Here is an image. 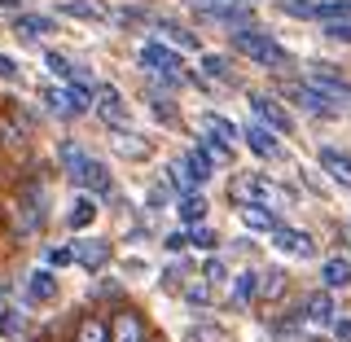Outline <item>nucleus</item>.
<instances>
[{
  "label": "nucleus",
  "mask_w": 351,
  "mask_h": 342,
  "mask_svg": "<svg viewBox=\"0 0 351 342\" xmlns=\"http://www.w3.org/2000/svg\"><path fill=\"white\" fill-rule=\"evenodd\" d=\"M250 110H255V119L268 132H277V136H290L294 132V119L281 110V101L277 97H268V93H250Z\"/></svg>",
  "instance_id": "4"
},
{
  "label": "nucleus",
  "mask_w": 351,
  "mask_h": 342,
  "mask_svg": "<svg viewBox=\"0 0 351 342\" xmlns=\"http://www.w3.org/2000/svg\"><path fill=\"white\" fill-rule=\"evenodd\" d=\"M93 215H97V202H93V197H80L66 219H71V228H88V224H93Z\"/></svg>",
  "instance_id": "31"
},
{
  "label": "nucleus",
  "mask_w": 351,
  "mask_h": 342,
  "mask_svg": "<svg viewBox=\"0 0 351 342\" xmlns=\"http://www.w3.org/2000/svg\"><path fill=\"white\" fill-rule=\"evenodd\" d=\"M114 154H123V158H132V162H141V158H149V141H141L136 132L119 127V132H114Z\"/></svg>",
  "instance_id": "23"
},
{
  "label": "nucleus",
  "mask_w": 351,
  "mask_h": 342,
  "mask_svg": "<svg viewBox=\"0 0 351 342\" xmlns=\"http://www.w3.org/2000/svg\"><path fill=\"white\" fill-rule=\"evenodd\" d=\"M44 101H49V110L58 119H80V114H88V101L80 93H71V88H49L44 93Z\"/></svg>",
  "instance_id": "10"
},
{
  "label": "nucleus",
  "mask_w": 351,
  "mask_h": 342,
  "mask_svg": "<svg viewBox=\"0 0 351 342\" xmlns=\"http://www.w3.org/2000/svg\"><path fill=\"white\" fill-rule=\"evenodd\" d=\"M237 5H246V0H237Z\"/></svg>",
  "instance_id": "46"
},
{
  "label": "nucleus",
  "mask_w": 351,
  "mask_h": 342,
  "mask_svg": "<svg viewBox=\"0 0 351 342\" xmlns=\"http://www.w3.org/2000/svg\"><path fill=\"white\" fill-rule=\"evenodd\" d=\"M154 114H158V119H167V123H171V119H176V106H171V101H154Z\"/></svg>",
  "instance_id": "43"
},
{
  "label": "nucleus",
  "mask_w": 351,
  "mask_h": 342,
  "mask_svg": "<svg viewBox=\"0 0 351 342\" xmlns=\"http://www.w3.org/2000/svg\"><path fill=\"white\" fill-rule=\"evenodd\" d=\"M93 110L97 119L110 127V132H119V127H128V101H123V93L119 88H110V84H97V93H93Z\"/></svg>",
  "instance_id": "3"
},
{
  "label": "nucleus",
  "mask_w": 351,
  "mask_h": 342,
  "mask_svg": "<svg viewBox=\"0 0 351 342\" xmlns=\"http://www.w3.org/2000/svg\"><path fill=\"white\" fill-rule=\"evenodd\" d=\"M202 132H211V136H219L224 145H233V141L241 136V127H237V123H228L224 114H206V119H202Z\"/></svg>",
  "instance_id": "28"
},
{
  "label": "nucleus",
  "mask_w": 351,
  "mask_h": 342,
  "mask_svg": "<svg viewBox=\"0 0 351 342\" xmlns=\"http://www.w3.org/2000/svg\"><path fill=\"white\" fill-rule=\"evenodd\" d=\"M149 325L141 312H119L114 321H110V342H149Z\"/></svg>",
  "instance_id": "8"
},
{
  "label": "nucleus",
  "mask_w": 351,
  "mask_h": 342,
  "mask_svg": "<svg viewBox=\"0 0 351 342\" xmlns=\"http://www.w3.org/2000/svg\"><path fill=\"white\" fill-rule=\"evenodd\" d=\"M197 149H202V158L211 162V167H228V162H233V145H224L219 136H211V132L197 136Z\"/></svg>",
  "instance_id": "22"
},
{
  "label": "nucleus",
  "mask_w": 351,
  "mask_h": 342,
  "mask_svg": "<svg viewBox=\"0 0 351 342\" xmlns=\"http://www.w3.org/2000/svg\"><path fill=\"white\" fill-rule=\"evenodd\" d=\"M268 237H272V246H277V250H285V255H294V259H312V255H316V241L307 237L303 228H285V224H277Z\"/></svg>",
  "instance_id": "7"
},
{
  "label": "nucleus",
  "mask_w": 351,
  "mask_h": 342,
  "mask_svg": "<svg viewBox=\"0 0 351 342\" xmlns=\"http://www.w3.org/2000/svg\"><path fill=\"white\" fill-rule=\"evenodd\" d=\"M307 84H312L316 93L325 97V101H334V106H351V84H347V80H338L329 66L316 62V66H312V80H307Z\"/></svg>",
  "instance_id": "6"
},
{
  "label": "nucleus",
  "mask_w": 351,
  "mask_h": 342,
  "mask_svg": "<svg viewBox=\"0 0 351 342\" xmlns=\"http://www.w3.org/2000/svg\"><path fill=\"white\" fill-rule=\"evenodd\" d=\"M62 14L84 18V22H97V18H106V9L97 5V0H66V5H62Z\"/></svg>",
  "instance_id": "29"
},
{
  "label": "nucleus",
  "mask_w": 351,
  "mask_h": 342,
  "mask_svg": "<svg viewBox=\"0 0 351 342\" xmlns=\"http://www.w3.org/2000/svg\"><path fill=\"white\" fill-rule=\"evenodd\" d=\"M237 215H241V224L255 228V233H272V228L281 224L277 211H268V206H250V202H241V206H237Z\"/></svg>",
  "instance_id": "19"
},
{
  "label": "nucleus",
  "mask_w": 351,
  "mask_h": 342,
  "mask_svg": "<svg viewBox=\"0 0 351 342\" xmlns=\"http://www.w3.org/2000/svg\"><path fill=\"white\" fill-rule=\"evenodd\" d=\"M197 18H211L224 22V27H250V9L237 5V0H193Z\"/></svg>",
  "instance_id": "5"
},
{
  "label": "nucleus",
  "mask_w": 351,
  "mask_h": 342,
  "mask_svg": "<svg viewBox=\"0 0 351 342\" xmlns=\"http://www.w3.org/2000/svg\"><path fill=\"white\" fill-rule=\"evenodd\" d=\"M162 31H167V36H171L176 44H184V49H193V44H197V36H189V31H184V27H176V22H162Z\"/></svg>",
  "instance_id": "37"
},
{
  "label": "nucleus",
  "mask_w": 351,
  "mask_h": 342,
  "mask_svg": "<svg viewBox=\"0 0 351 342\" xmlns=\"http://www.w3.org/2000/svg\"><path fill=\"white\" fill-rule=\"evenodd\" d=\"M325 36H329V40H347V44H351V22H347V18H329V22H325Z\"/></svg>",
  "instance_id": "35"
},
{
  "label": "nucleus",
  "mask_w": 351,
  "mask_h": 342,
  "mask_svg": "<svg viewBox=\"0 0 351 342\" xmlns=\"http://www.w3.org/2000/svg\"><path fill=\"white\" fill-rule=\"evenodd\" d=\"M162 246H167V250H184V246H189V237H184V233H171V237H162Z\"/></svg>",
  "instance_id": "42"
},
{
  "label": "nucleus",
  "mask_w": 351,
  "mask_h": 342,
  "mask_svg": "<svg viewBox=\"0 0 351 342\" xmlns=\"http://www.w3.org/2000/svg\"><path fill=\"white\" fill-rule=\"evenodd\" d=\"M285 14H294V18H316V5H312V0H285Z\"/></svg>",
  "instance_id": "38"
},
{
  "label": "nucleus",
  "mask_w": 351,
  "mask_h": 342,
  "mask_svg": "<svg viewBox=\"0 0 351 342\" xmlns=\"http://www.w3.org/2000/svg\"><path fill=\"white\" fill-rule=\"evenodd\" d=\"M49 263H53V268H66V263H75V250L71 246H53L49 250Z\"/></svg>",
  "instance_id": "39"
},
{
  "label": "nucleus",
  "mask_w": 351,
  "mask_h": 342,
  "mask_svg": "<svg viewBox=\"0 0 351 342\" xmlns=\"http://www.w3.org/2000/svg\"><path fill=\"white\" fill-rule=\"evenodd\" d=\"M88 158H93V154H84L80 141H62V145H58V162H62L66 180H80V171L88 167Z\"/></svg>",
  "instance_id": "17"
},
{
  "label": "nucleus",
  "mask_w": 351,
  "mask_h": 342,
  "mask_svg": "<svg viewBox=\"0 0 351 342\" xmlns=\"http://www.w3.org/2000/svg\"><path fill=\"white\" fill-rule=\"evenodd\" d=\"M14 27H18V36H31V40H36V36H49V31H58V22H53L49 14H18Z\"/></svg>",
  "instance_id": "26"
},
{
  "label": "nucleus",
  "mask_w": 351,
  "mask_h": 342,
  "mask_svg": "<svg viewBox=\"0 0 351 342\" xmlns=\"http://www.w3.org/2000/svg\"><path fill=\"white\" fill-rule=\"evenodd\" d=\"M58 299V277L49 268L27 272V303H53Z\"/></svg>",
  "instance_id": "14"
},
{
  "label": "nucleus",
  "mask_w": 351,
  "mask_h": 342,
  "mask_svg": "<svg viewBox=\"0 0 351 342\" xmlns=\"http://www.w3.org/2000/svg\"><path fill=\"white\" fill-rule=\"evenodd\" d=\"M241 136H246L250 154H259V158H277V154H281V141H277V132H268L263 123H250V127H241Z\"/></svg>",
  "instance_id": "13"
},
{
  "label": "nucleus",
  "mask_w": 351,
  "mask_h": 342,
  "mask_svg": "<svg viewBox=\"0 0 351 342\" xmlns=\"http://www.w3.org/2000/svg\"><path fill=\"white\" fill-rule=\"evenodd\" d=\"M189 246H197V250H215V246H219V237H215L206 224H202V228L193 224V233H189Z\"/></svg>",
  "instance_id": "33"
},
{
  "label": "nucleus",
  "mask_w": 351,
  "mask_h": 342,
  "mask_svg": "<svg viewBox=\"0 0 351 342\" xmlns=\"http://www.w3.org/2000/svg\"><path fill=\"white\" fill-rule=\"evenodd\" d=\"M347 237H351V228H347Z\"/></svg>",
  "instance_id": "47"
},
{
  "label": "nucleus",
  "mask_w": 351,
  "mask_h": 342,
  "mask_svg": "<svg viewBox=\"0 0 351 342\" xmlns=\"http://www.w3.org/2000/svg\"><path fill=\"white\" fill-rule=\"evenodd\" d=\"M22 329H27V312H22V303H9V294L0 299V338H18Z\"/></svg>",
  "instance_id": "20"
},
{
  "label": "nucleus",
  "mask_w": 351,
  "mask_h": 342,
  "mask_svg": "<svg viewBox=\"0 0 351 342\" xmlns=\"http://www.w3.org/2000/svg\"><path fill=\"white\" fill-rule=\"evenodd\" d=\"M149 342H158V338H149Z\"/></svg>",
  "instance_id": "48"
},
{
  "label": "nucleus",
  "mask_w": 351,
  "mask_h": 342,
  "mask_svg": "<svg viewBox=\"0 0 351 342\" xmlns=\"http://www.w3.org/2000/svg\"><path fill=\"white\" fill-rule=\"evenodd\" d=\"M307 321H312V325H334L338 321L334 294H329V290H321V294H312V299H307Z\"/></svg>",
  "instance_id": "24"
},
{
  "label": "nucleus",
  "mask_w": 351,
  "mask_h": 342,
  "mask_svg": "<svg viewBox=\"0 0 351 342\" xmlns=\"http://www.w3.org/2000/svg\"><path fill=\"white\" fill-rule=\"evenodd\" d=\"M0 5H9V9H14V5H22V0H0Z\"/></svg>",
  "instance_id": "45"
},
{
  "label": "nucleus",
  "mask_w": 351,
  "mask_h": 342,
  "mask_svg": "<svg viewBox=\"0 0 351 342\" xmlns=\"http://www.w3.org/2000/svg\"><path fill=\"white\" fill-rule=\"evenodd\" d=\"M237 303L241 307L255 303V272H241V277H237Z\"/></svg>",
  "instance_id": "34"
},
{
  "label": "nucleus",
  "mask_w": 351,
  "mask_h": 342,
  "mask_svg": "<svg viewBox=\"0 0 351 342\" xmlns=\"http://www.w3.org/2000/svg\"><path fill=\"white\" fill-rule=\"evenodd\" d=\"M141 62H145L149 71L167 75V80H176V75H180V58H176V49H167V44H158V40L141 49Z\"/></svg>",
  "instance_id": "11"
},
{
  "label": "nucleus",
  "mask_w": 351,
  "mask_h": 342,
  "mask_svg": "<svg viewBox=\"0 0 351 342\" xmlns=\"http://www.w3.org/2000/svg\"><path fill=\"white\" fill-rule=\"evenodd\" d=\"M202 71L211 75V80H233V62H228L224 53H206V58H202Z\"/></svg>",
  "instance_id": "30"
},
{
  "label": "nucleus",
  "mask_w": 351,
  "mask_h": 342,
  "mask_svg": "<svg viewBox=\"0 0 351 342\" xmlns=\"http://www.w3.org/2000/svg\"><path fill=\"white\" fill-rule=\"evenodd\" d=\"M321 277H325V290H347L351 285V263L343 255H329L321 263Z\"/></svg>",
  "instance_id": "21"
},
{
  "label": "nucleus",
  "mask_w": 351,
  "mask_h": 342,
  "mask_svg": "<svg viewBox=\"0 0 351 342\" xmlns=\"http://www.w3.org/2000/svg\"><path fill=\"white\" fill-rule=\"evenodd\" d=\"M44 66H49V71L58 75V80H71V71H75V66L66 62V58H58V53H49V58H44Z\"/></svg>",
  "instance_id": "36"
},
{
  "label": "nucleus",
  "mask_w": 351,
  "mask_h": 342,
  "mask_svg": "<svg viewBox=\"0 0 351 342\" xmlns=\"http://www.w3.org/2000/svg\"><path fill=\"white\" fill-rule=\"evenodd\" d=\"M285 97H294V106H303L307 114H316V119H334L338 114V106H329L312 84H285Z\"/></svg>",
  "instance_id": "9"
},
{
  "label": "nucleus",
  "mask_w": 351,
  "mask_h": 342,
  "mask_svg": "<svg viewBox=\"0 0 351 342\" xmlns=\"http://www.w3.org/2000/svg\"><path fill=\"white\" fill-rule=\"evenodd\" d=\"M202 277L211 281V285H219V281L228 277V272H224V263H219V259H211V263H206V268H202Z\"/></svg>",
  "instance_id": "40"
},
{
  "label": "nucleus",
  "mask_w": 351,
  "mask_h": 342,
  "mask_svg": "<svg viewBox=\"0 0 351 342\" xmlns=\"http://www.w3.org/2000/svg\"><path fill=\"white\" fill-rule=\"evenodd\" d=\"M321 171H325L334 184H343V189H351V154H347V149H334V145H325V149H321Z\"/></svg>",
  "instance_id": "12"
},
{
  "label": "nucleus",
  "mask_w": 351,
  "mask_h": 342,
  "mask_svg": "<svg viewBox=\"0 0 351 342\" xmlns=\"http://www.w3.org/2000/svg\"><path fill=\"white\" fill-rule=\"evenodd\" d=\"M75 342H110V321L97 312H84L75 325Z\"/></svg>",
  "instance_id": "18"
},
{
  "label": "nucleus",
  "mask_w": 351,
  "mask_h": 342,
  "mask_svg": "<svg viewBox=\"0 0 351 342\" xmlns=\"http://www.w3.org/2000/svg\"><path fill=\"white\" fill-rule=\"evenodd\" d=\"M0 80H18V62H9L5 53H0Z\"/></svg>",
  "instance_id": "41"
},
{
  "label": "nucleus",
  "mask_w": 351,
  "mask_h": 342,
  "mask_svg": "<svg viewBox=\"0 0 351 342\" xmlns=\"http://www.w3.org/2000/svg\"><path fill=\"white\" fill-rule=\"evenodd\" d=\"M228 197H233L237 206L250 202V206H268V211H285V206H294V193H290V189H281V184H272L268 175H255V171L233 175Z\"/></svg>",
  "instance_id": "1"
},
{
  "label": "nucleus",
  "mask_w": 351,
  "mask_h": 342,
  "mask_svg": "<svg viewBox=\"0 0 351 342\" xmlns=\"http://www.w3.org/2000/svg\"><path fill=\"white\" fill-rule=\"evenodd\" d=\"M334 329H338V338H343V342H351V321H343V325L334 321Z\"/></svg>",
  "instance_id": "44"
},
{
  "label": "nucleus",
  "mask_w": 351,
  "mask_h": 342,
  "mask_svg": "<svg viewBox=\"0 0 351 342\" xmlns=\"http://www.w3.org/2000/svg\"><path fill=\"white\" fill-rule=\"evenodd\" d=\"M71 250H75V259H80L88 272H101L106 263H110V241H101V237L80 241V246H71Z\"/></svg>",
  "instance_id": "16"
},
{
  "label": "nucleus",
  "mask_w": 351,
  "mask_h": 342,
  "mask_svg": "<svg viewBox=\"0 0 351 342\" xmlns=\"http://www.w3.org/2000/svg\"><path fill=\"white\" fill-rule=\"evenodd\" d=\"M180 167H184V175H189V184H193V189L211 180V162L202 158V149H189V154L180 158Z\"/></svg>",
  "instance_id": "27"
},
{
  "label": "nucleus",
  "mask_w": 351,
  "mask_h": 342,
  "mask_svg": "<svg viewBox=\"0 0 351 342\" xmlns=\"http://www.w3.org/2000/svg\"><path fill=\"white\" fill-rule=\"evenodd\" d=\"M75 184H84V189H93L97 197H101V193H110V171L97 158H88V167L80 171V180H75Z\"/></svg>",
  "instance_id": "25"
},
{
  "label": "nucleus",
  "mask_w": 351,
  "mask_h": 342,
  "mask_svg": "<svg viewBox=\"0 0 351 342\" xmlns=\"http://www.w3.org/2000/svg\"><path fill=\"white\" fill-rule=\"evenodd\" d=\"M285 290H290V277H285L281 268L255 272V299H263V303H277V299H281Z\"/></svg>",
  "instance_id": "15"
},
{
  "label": "nucleus",
  "mask_w": 351,
  "mask_h": 342,
  "mask_svg": "<svg viewBox=\"0 0 351 342\" xmlns=\"http://www.w3.org/2000/svg\"><path fill=\"white\" fill-rule=\"evenodd\" d=\"M233 53L250 58L255 66H268V71H281V66H290V53H285L281 44L268 36V31H255V27H241L237 36H233Z\"/></svg>",
  "instance_id": "2"
},
{
  "label": "nucleus",
  "mask_w": 351,
  "mask_h": 342,
  "mask_svg": "<svg viewBox=\"0 0 351 342\" xmlns=\"http://www.w3.org/2000/svg\"><path fill=\"white\" fill-rule=\"evenodd\" d=\"M180 215L189 219V224H202V215H206L202 193H184V197H180Z\"/></svg>",
  "instance_id": "32"
}]
</instances>
